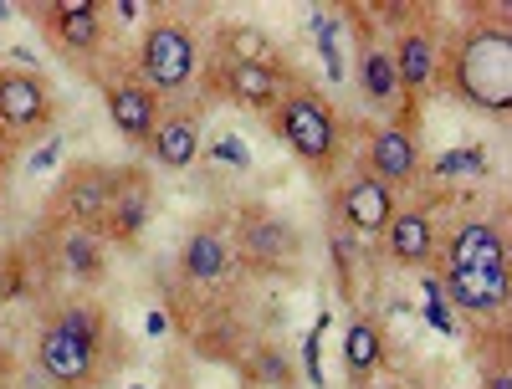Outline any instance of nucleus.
I'll list each match as a JSON object with an SVG mask.
<instances>
[{
  "label": "nucleus",
  "mask_w": 512,
  "mask_h": 389,
  "mask_svg": "<svg viewBox=\"0 0 512 389\" xmlns=\"http://www.w3.org/2000/svg\"><path fill=\"white\" fill-rule=\"evenodd\" d=\"M441 272H507V231L497 215L461 210L451 221H441Z\"/></svg>",
  "instance_id": "nucleus-8"
},
{
  "label": "nucleus",
  "mask_w": 512,
  "mask_h": 389,
  "mask_svg": "<svg viewBox=\"0 0 512 389\" xmlns=\"http://www.w3.org/2000/svg\"><path fill=\"white\" fill-rule=\"evenodd\" d=\"M241 369H246V384H256V389H292L297 384L292 359L277 349V343H256V349L241 359Z\"/></svg>",
  "instance_id": "nucleus-24"
},
{
  "label": "nucleus",
  "mask_w": 512,
  "mask_h": 389,
  "mask_svg": "<svg viewBox=\"0 0 512 389\" xmlns=\"http://www.w3.org/2000/svg\"><path fill=\"white\" fill-rule=\"evenodd\" d=\"M118 185V164L103 159H77L62 169V180L52 185L47 205H41V231H98L103 226V210L113 200Z\"/></svg>",
  "instance_id": "nucleus-5"
},
{
  "label": "nucleus",
  "mask_w": 512,
  "mask_h": 389,
  "mask_svg": "<svg viewBox=\"0 0 512 389\" xmlns=\"http://www.w3.org/2000/svg\"><path fill=\"white\" fill-rule=\"evenodd\" d=\"M267 118H272L277 144L303 169H313L318 180H328L333 169H338V159H344V139H349V123H344V113L328 103V93H318L313 82L292 77V88L282 93V103Z\"/></svg>",
  "instance_id": "nucleus-2"
},
{
  "label": "nucleus",
  "mask_w": 512,
  "mask_h": 389,
  "mask_svg": "<svg viewBox=\"0 0 512 389\" xmlns=\"http://www.w3.org/2000/svg\"><path fill=\"white\" fill-rule=\"evenodd\" d=\"M200 82L210 98H226L236 108H251V113H272L282 103V93L292 88V67L277 62V67H262V62H226V57H205L200 62Z\"/></svg>",
  "instance_id": "nucleus-10"
},
{
  "label": "nucleus",
  "mask_w": 512,
  "mask_h": 389,
  "mask_svg": "<svg viewBox=\"0 0 512 389\" xmlns=\"http://www.w3.org/2000/svg\"><path fill=\"white\" fill-rule=\"evenodd\" d=\"M436 292L472 323H497L507 313V272H441Z\"/></svg>",
  "instance_id": "nucleus-19"
},
{
  "label": "nucleus",
  "mask_w": 512,
  "mask_h": 389,
  "mask_svg": "<svg viewBox=\"0 0 512 389\" xmlns=\"http://www.w3.org/2000/svg\"><path fill=\"white\" fill-rule=\"evenodd\" d=\"M154 215V175L144 164H118V185H113V200L103 210V226L98 236L108 246H134Z\"/></svg>",
  "instance_id": "nucleus-17"
},
{
  "label": "nucleus",
  "mask_w": 512,
  "mask_h": 389,
  "mask_svg": "<svg viewBox=\"0 0 512 389\" xmlns=\"http://www.w3.org/2000/svg\"><path fill=\"white\" fill-rule=\"evenodd\" d=\"M482 389H512V364H507V338H502V328H492V333H487Z\"/></svg>",
  "instance_id": "nucleus-25"
},
{
  "label": "nucleus",
  "mask_w": 512,
  "mask_h": 389,
  "mask_svg": "<svg viewBox=\"0 0 512 389\" xmlns=\"http://www.w3.org/2000/svg\"><path fill=\"white\" fill-rule=\"evenodd\" d=\"M390 62H395V77H400V93L410 108H420V98L436 88V77H441V47H446V36L441 26L425 16V11H405V21H395L390 31Z\"/></svg>",
  "instance_id": "nucleus-6"
},
{
  "label": "nucleus",
  "mask_w": 512,
  "mask_h": 389,
  "mask_svg": "<svg viewBox=\"0 0 512 389\" xmlns=\"http://www.w3.org/2000/svg\"><path fill=\"white\" fill-rule=\"evenodd\" d=\"M441 221L436 215V195L431 200H400V210L390 215V226L379 231V256L400 272H425L436 262V241H441Z\"/></svg>",
  "instance_id": "nucleus-13"
},
{
  "label": "nucleus",
  "mask_w": 512,
  "mask_h": 389,
  "mask_svg": "<svg viewBox=\"0 0 512 389\" xmlns=\"http://www.w3.org/2000/svg\"><path fill=\"white\" fill-rule=\"evenodd\" d=\"M103 11L98 0H47L36 6V21L47 31V41L82 72H98V57L108 47V26H103Z\"/></svg>",
  "instance_id": "nucleus-9"
},
{
  "label": "nucleus",
  "mask_w": 512,
  "mask_h": 389,
  "mask_svg": "<svg viewBox=\"0 0 512 389\" xmlns=\"http://www.w3.org/2000/svg\"><path fill=\"white\" fill-rule=\"evenodd\" d=\"M441 88L482 118L512 113V21L507 11H477L441 47Z\"/></svg>",
  "instance_id": "nucleus-1"
},
{
  "label": "nucleus",
  "mask_w": 512,
  "mask_h": 389,
  "mask_svg": "<svg viewBox=\"0 0 512 389\" xmlns=\"http://www.w3.org/2000/svg\"><path fill=\"white\" fill-rule=\"evenodd\" d=\"M103 343H108V318L88 302H67L47 318L36 338V364L57 389H98L103 384Z\"/></svg>",
  "instance_id": "nucleus-3"
},
{
  "label": "nucleus",
  "mask_w": 512,
  "mask_h": 389,
  "mask_svg": "<svg viewBox=\"0 0 512 389\" xmlns=\"http://www.w3.org/2000/svg\"><path fill=\"white\" fill-rule=\"evenodd\" d=\"M103 108H108V118H113V134H118L128 149L149 154L154 128H159V118H164V98H159L154 88H144L134 72H113V77H103Z\"/></svg>",
  "instance_id": "nucleus-15"
},
{
  "label": "nucleus",
  "mask_w": 512,
  "mask_h": 389,
  "mask_svg": "<svg viewBox=\"0 0 512 389\" xmlns=\"http://www.w3.org/2000/svg\"><path fill=\"white\" fill-rule=\"evenodd\" d=\"M231 246H236V262H246L251 272H292L297 256H303V236L267 205H241L236 210Z\"/></svg>",
  "instance_id": "nucleus-11"
},
{
  "label": "nucleus",
  "mask_w": 512,
  "mask_h": 389,
  "mask_svg": "<svg viewBox=\"0 0 512 389\" xmlns=\"http://www.w3.org/2000/svg\"><path fill=\"white\" fill-rule=\"evenodd\" d=\"M200 139H205V113L200 103H164V118L154 128V144H149V159L159 169H190L200 159Z\"/></svg>",
  "instance_id": "nucleus-18"
},
{
  "label": "nucleus",
  "mask_w": 512,
  "mask_h": 389,
  "mask_svg": "<svg viewBox=\"0 0 512 389\" xmlns=\"http://www.w3.org/2000/svg\"><path fill=\"white\" fill-rule=\"evenodd\" d=\"M16 149H21V139H16V134H6V128H0V200H6V190H11V169H16Z\"/></svg>",
  "instance_id": "nucleus-26"
},
{
  "label": "nucleus",
  "mask_w": 512,
  "mask_h": 389,
  "mask_svg": "<svg viewBox=\"0 0 512 389\" xmlns=\"http://www.w3.org/2000/svg\"><path fill=\"white\" fill-rule=\"evenodd\" d=\"M328 210H333V231H344L354 241H379V231L390 226V215L400 210V195L384 190L374 175H364V169H349V175L333 185Z\"/></svg>",
  "instance_id": "nucleus-12"
},
{
  "label": "nucleus",
  "mask_w": 512,
  "mask_h": 389,
  "mask_svg": "<svg viewBox=\"0 0 512 389\" xmlns=\"http://www.w3.org/2000/svg\"><path fill=\"white\" fill-rule=\"evenodd\" d=\"M364 175H374L384 190L395 195H415L425 185V149H420V123L395 118V123H374L364 139Z\"/></svg>",
  "instance_id": "nucleus-7"
},
{
  "label": "nucleus",
  "mask_w": 512,
  "mask_h": 389,
  "mask_svg": "<svg viewBox=\"0 0 512 389\" xmlns=\"http://www.w3.org/2000/svg\"><path fill=\"white\" fill-rule=\"evenodd\" d=\"M205 57H226V62H262V67H277L282 62V47L251 21H221L216 36H210V52Z\"/></svg>",
  "instance_id": "nucleus-22"
},
{
  "label": "nucleus",
  "mask_w": 512,
  "mask_h": 389,
  "mask_svg": "<svg viewBox=\"0 0 512 389\" xmlns=\"http://www.w3.org/2000/svg\"><path fill=\"white\" fill-rule=\"evenodd\" d=\"M52 241V262L72 282H98L108 272V241L98 231H47Z\"/></svg>",
  "instance_id": "nucleus-21"
},
{
  "label": "nucleus",
  "mask_w": 512,
  "mask_h": 389,
  "mask_svg": "<svg viewBox=\"0 0 512 389\" xmlns=\"http://www.w3.org/2000/svg\"><path fill=\"white\" fill-rule=\"evenodd\" d=\"M354 88H359L364 108H369L379 123H395V118H410V123H415V108H410L405 93H400L390 47H384L379 36H364L359 47H354Z\"/></svg>",
  "instance_id": "nucleus-16"
},
{
  "label": "nucleus",
  "mask_w": 512,
  "mask_h": 389,
  "mask_svg": "<svg viewBox=\"0 0 512 389\" xmlns=\"http://www.w3.org/2000/svg\"><path fill=\"white\" fill-rule=\"evenodd\" d=\"M57 123V93L36 67H0V128L16 139H41Z\"/></svg>",
  "instance_id": "nucleus-14"
},
{
  "label": "nucleus",
  "mask_w": 512,
  "mask_h": 389,
  "mask_svg": "<svg viewBox=\"0 0 512 389\" xmlns=\"http://www.w3.org/2000/svg\"><path fill=\"white\" fill-rule=\"evenodd\" d=\"M236 267V246H231V231L216 226V221H205L185 236L180 246V277L205 287V282H221L226 272Z\"/></svg>",
  "instance_id": "nucleus-20"
},
{
  "label": "nucleus",
  "mask_w": 512,
  "mask_h": 389,
  "mask_svg": "<svg viewBox=\"0 0 512 389\" xmlns=\"http://www.w3.org/2000/svg\"><path fill=\"white\" fill-rule=\"evenodd\" d=\"M384 354H390V343H384V328H379L374 318H354V323L344 328V369H349L354 389L379 374Z\"/></svg>",
  "instance_id": "nucleus-23"
},
{
  "label": "nucleus",
  "mask_w": 512,
  "mask_h": 389,
  "mask_svg": "<svg viewBox=\"0 0 512 389\" xmlns=\"http://www.w3.org/2000/svg\"><path fill=\"white\" fill-rule=\"evenodd\" d=\"M200 62H205V41L200 31L185 21V16H154L139 36V52H134V72L144 88H154L164 103L169 98H180L190 93L195 82H200Z\"/></svg>",
  "instance_id": "nucleus-4"
},
{
  "label": "nucleus",
  "mask_w": 512,
  "mask_h": 389,
  "mask_svg": "<svg viewBox=\"0 0 512 389\" xmlns=\"http://www.w3.org/2000/svg\"><path fill=\"white\" fill-rule=\"evenodd\" d=\"M359 389H395V384H379V379H369V384H359Z\"/></svg>",
  "instance_id": "nucleus-27"
}]
</instances>
